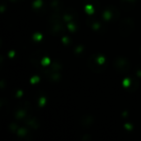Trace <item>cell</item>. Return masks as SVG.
I'll use <instances>...</instances> for the list:
<instances>
[{
	"mask_svg": "<svg viewBox=\"0 0 141 141\" xmlns=\"http://www.w3.org/2000/svg\"><path fill=\"white\" fill-rule=\"evenodd\" d=\"M106 60L102 55H93L88 60V66L95 73H101L105 69Z\"/></svg>",
	"mask_w": 141,
	"mask_h": 141,
	"instance_id": "1",
	"label": "cell"
},
{
	"mask_svg": "<svg viewBox=\"0 0 141 141\" xmlns=\"http://www.w3.org/2000/svg\"><path fill=\"white\" fill-rule=\"evenodd\" d=\"M135 29V23L132 19H125L120 25L119 32L123 37H128Z\"/></svg>",
	"mask_w": 141,
	"mask_h": 141,
	"instance_id": "2",
	"label": "cell"
},
{
	"mask_svg": "<svg viewBox=\"0 0 141 141\" xmlns=\"http://www.w3.org/2000/svg\"><path fill=\"white\" fill-rule=\"evenodd\" d=\"M114 66H115V68L117 71L121 72V73L126 72L129 69V63L125 59L122 58V57L117 58L115 60Z\"/></svg>",
	"mask_w": 141,
	"mask_h": 141,
	"instance_id": "3",
	"label": "cell"
}]
</instances>
